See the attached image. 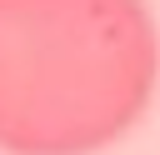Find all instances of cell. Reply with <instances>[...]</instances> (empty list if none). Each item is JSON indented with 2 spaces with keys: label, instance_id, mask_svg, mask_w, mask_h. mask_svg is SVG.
I'll return each instance as SVG.
<instances>
[{
  "label": "cell",
  "instance_id": "1",
  "mask_svg": "<svg viewBox=\"0 0 160 155\" xmlns=\"http://www.w3.org/2000/svg\"><path fill=\"white\" fill-rule=\"evenodd\" d=\"M160 90V20L145 0H0V155H100Z\"/></svg>",
  "mask_w": 160,
  "mask_h": 155
}]
</instances>
